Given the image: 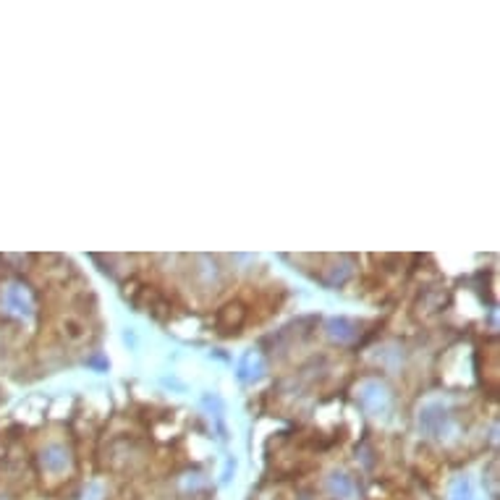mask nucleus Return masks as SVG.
Masks as SVG:
<instances>
[{"mask_svg": "<svg viewBox=\"0 0 500 500\" xmlns=\"http://www.w3.org/2000/svg\"><path fill=\"white\" fill-rule=\"evenodd\" d=\"M359 403L364 406V411L367 414H372V417H380V414H385V411L390 409V393L385 388H382L380 382H364L359 390Z\"/></svg>", "mask_w": 500, "mask_h": 500, "instance_id": "f257e3e1", "label": "nucleus"}, {"mask_svg": "<svg viewBox=\"0 0 500 500\" xmlns=\"http://www.w3.org/2000/svg\"><path fill=\"white\" fill-rule=\"evenodd\" d=\"M419 427L432 438H443V432L448 427V411L440 403H432L419 414Z\"/></svg>", "mask_w": 500, "mask_h": 500, "instance_id": "f03ea898", "label": "nucleus"}, {"mask_svg": "<svg viewBox=\"0 0 500 500\" xmlns=\"http://www.w3.org/2000/svg\"><path fill=\"white\" fill-rule=\"evenodd\" d=\"M42 469L50 471V474H63L71 469V456L63 445H48L42 450Z\"/></svg>", "mask_w": 500, "mask_h": 500, "instance_id": "7ed1b4c3", "label": "nucleus"}, {"mask_svg": "<svg viewBox=\"0 0 500 500\" xmlns=\"http://www.w3.org/2000/svg\"><path fill=\"white\" fill-rule=\"evenodd\" d=\"M328 490H331L333 498L338 500H356V495H359L356 482L351 480L349 474H343V471H335V474L328 477Z\"/></svg>", "mask_w": 500, "mask_h": 500, "instance_id": "20e7f679", "label": "nucleus"}, {"mask_svg": "<svg viewBox=\"0 0 500 500\" xmlns=\"http://www.w3.org/2000/svg\"><path fill=\"white\" fill-rule=\"evenodd\" d=\"M328 335H331L333 340H338V343H351V340L359 338V325L338 317V320L328 322Z\"/></svg>", "mask_w": 500, "mask_h": 500, "instance_id": "39448f33", "label": "nucleus"}, {"mask_svg": "<svg viewBox=\"0 0 500 500\" xmlns=\"http://www.w3.org/2000/svg\"><path fill=\"white\" fill-rule=\"evenodd\" d=\"M6 299H8V307H11V310L16 312V314H21V317H29L32 310H34L29 291L24 289V286H11L8 293H6Z\"/></svg>", "mask_w": 500, "mask_h": 500, "instance_id": "423d86ee", "label": "nucleus"}, {"mask_svg": "<svg viewBox=\"0 0 500 500\" xmlns=\"http://www.w3.org/2000/svg\"><path fill=\"white\" fill-rule=\"evenodd\" d=\"M241 322H244V310L239 304H230L221 312V328H239Z\"/></svg>", "mask_w": 500, "mask_h": 500, "instance_id": "0eeeda50", "label": "nucleus"}, {"mask_svg": "<svg viewBox=\"0 0 500 500\" xmlns=\"http://www.w3.org/2000/svg\"><path fill=\"white\" fill-rule=\"evenodd\" d=\"M260 375H262V359L257 354H249L246 359L241 361V377H244V380H251V377L257 380Z\"/></svg>", "mask_w": 500, "mask_h": 500, "instance_id": "6e6552de", "label": "nucleus"}, {"mask_svg": "<svg viewBox=\"0 0 500 500\" xmlns=\"http://www.w3.org/2000/svg\"><path fill=\"white\" fill-rule=\"evenodd\" d=\"M450 500H471L469 482H466V480H456V485H453V495H450Z\"/></svg>", "mask_w": 500, "mask_h": 500, "instance_id": "1a4fd4ad", "label": "nucleus"}]
</instances>
